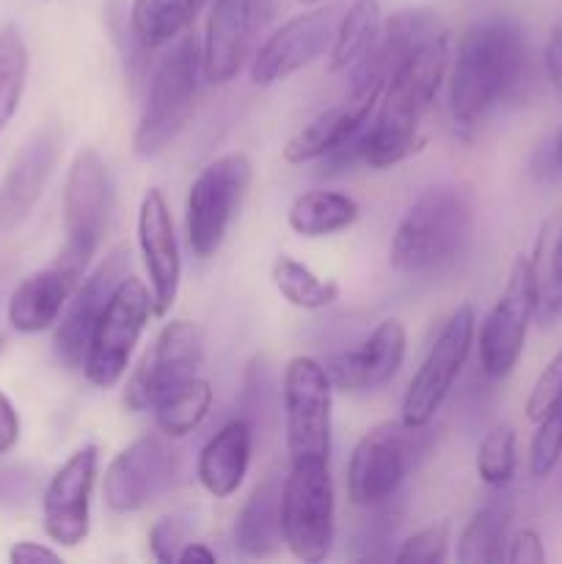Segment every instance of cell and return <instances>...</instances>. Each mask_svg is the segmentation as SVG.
Here are the masks:
<instances>
[{
	"label": "cell",
	"instance_id": "obj_1",
	"mask_svg": "<svg viewBox=\"0 0 562 564\" xmlns=\"http://www.w3.org/2000/svg\"><path fill=\"white\" fill-rule=\"evenodd\" d=\"M450 33L424 44L386 80L378 116L358 141V158L369 169L386 171L422 152L428 135L424 121L450 69Z\"/></svg>",
	"mask_w": 562,
	"mask_h": 564
},
{
	"label": "cell",
	"instance_id": "obj_2",
	"mask_svg": "<svg viewBox=\"0 0 562 564\" xmlns=\"http://www.w3.org/2000/svg\"><path fill=\"white\" fill-rule=\"evenodd\" d=\"M521 28L505 17L483 20L461 36L450 75L452 119L477 127L490 110L505 102L523 75Z\"/></svg>",
	"mask_w": 562,
	"mask_h": 564
},
{
	"label": "cell",
	"instance_id": "obj_3",
	"mask_svg": "<svg viewBox=\"0 0 562 564\" xmlns=\"http://www.w3.org/2000/svg\"><path fill=\"white\" fill-rule=\"evenodd\" d=\"M474 235V198L463 185H433L408 207L389 246L400 275H430L450 268Z\"/></svg>",
	"mask_w": 562,
	"mask_h": 564
},
{
	"label": "cell",
	"instance_id": "obj_4",
	"mask_svg": "<svg viewBox=\"0 0 562 564\" xmlns=\"http://www.w3.org/2000/svg\"><path fill=\"white\" fill-rule=\"evenodd\" d=\"M202 77V44L191 33H182L152 75L147 105L132 135L136 154L154 158L185 130L196 113Z\"/></svg>",
	"mask_w": 562,
	"mask_h": 564
},
{
	"label": "cell",
	"instance_id": "obj_5",
	"mask_svg": "<svg viewBox=\"0 0 562 564\" xmlns=\"http://www.w3.org/2000/svg\"><path fill=\"white\" fill-rule=\"evenodd\" d=\"M433 446L428 427L406 422H380L353 449L347 463V496L356 507L386 505L400 490L411 468L424 460Z\"/></svg>",
	"mask_w": 562,
	"mask_h": 564
},
{
	"label": "cell",
	"instance_id": "obj_6",
	"mask_svg": "<svg viewBox=\"0 0 562 564\" xmlns=\"http://www.w3.org/2000/svg\"><path fill=\"white\" fill-rule=\"evenodd\" d=\"M253 165L246 154H220L202 169L187 191V242L198 259H209L224 246L226 231L246 198Z\"/></svg>",
	"mask_w": 562,
	"mask_h": 564
},
{
	"label": "cell",
	"instance_id": "obj_7",
	"mask_svg": "<svg viewBox=\"0 0 562 564\" xmlns=\"http://www.w3.org/2000/svg\"><path fill=\"white\" fill-rule=\"evenodd\" d=\"M110 215L108 165L97 149L75 154L64 185V248L55 262L86 273L88 262L102 242Z\"/></svg>",
	"mask_w": 562,
	"mask_h": 564
},
{
	"label": "cell",
	"instance_id": "obj_8",
	"mask_svg": "<svg viewBox=\"0 0 562 564\" xmlns=\"http://www.w3.org/2000/svg\"><path fill=\"white\" fill-rule=\"evenodd\" d=\"M149 314H154L149 286L136 275H125L110 295L99 323L94 325L91 341L83 358V375L88 383L97 389H110L125 378L132 350L149 323Z\"/></svg>",
	"mask_w": 562,
	"mask_h": 564
},
{
	"label": "cell",
	"instance_id": "obj_9",
	"mask_svg": "<svg viewBox=\"0 0 562 564\" xmlns=\"http://www.w3.org/2000/svg\"><path fill=\"white\" fill-rule=\"evenodd\" d=\"M281 532L290 554L323 562L334 545V482L328 463H290L281 494Z\"/></svg>",
	"mask_w": 562,
	"mask_h": 564
},
{
	"label": "cell",
	"instance_id": "obj_10",
	"mask_svg": "<svg viewBox=\"0 0 562 564\" xmlns=\"http://www.w3.org/2000/svg\"><path fill=\"white\" fill-rule=\"evenodd\" d=\"M284 430L290 463H328L331 378L312 356H295L284 369Z\"/></svg>",
	"mask_w": 562,
	"mask_h": 564
},
{
	"label": "cell",
	"instance_id": "obj_11",
	"mask_svg": "<svg viewBox=\"0 0 562 564\" xmlns=\"http://www.w3.org/2000/svg\"><path fill=\"white\" fill-rule=\"evenodd\" d=\"M204 361V334L191 319H171L141 356L127 378L125 408L130 413L152 411L163 397L196 378Z\"/></svg>",
	"mask_w": 562,
	"mask_h": 564
},
{
	"label": "cell",
	"instance_id": "obj_12",
	"mask_svg": "<svg viewBox=\"0 0 562 564\" xmlns=\"http://www.w3.org/2000/svg\"><path fill=\"white\" fill-rule=\"evenodd\" d=\"M474 345V308L468 303L457 306L446 325L441 328L439 339L433 341L424 356L422 367L413 375L406 397H402V422L408 427H428L450 397L463 364Z\"/></svg>",
	"mask_w": 562,
	"mask_h": 564
},
{
	"label": "cell",
	"instance_id": "obj_13",
	"mask_svg": "<svg viewBox=\"0 0 562 564\" xmlns=\"http://www.w3.org/2000/svg\"><path fill=\"white\" fill-rule=\"evenodd\" d=\"M386 83H367L353 86L350 97L339 105L320 113L312 124L303 127L298 135L290 138L284 147V160L290 165L312 163V160H328L336 169L353 165L358 158V141L369 124L375 105L383 94Z\"/></svg>",
	"mask_w": 562,
	"mask_h": 564
},
{
	"label": "cell",
	"instance_id": "obj_14",
	"mask_svg": "<svg viewBox=\"0 0 562 564\" xmlns=\"http://www.w3.org/2000/svg\"><path fill=\"white\" fill-rule=\"evenodd\" d=\"M279 9L281 0H215L202 42L204 80L215 86L235 80Z\"/></svg>",
	"mask_w": 562,
	"mask_h": 564
},
{
	"label": "cell",
	"instance_id": "obj_15",
	"mask_svg": "<svg viewBox=\"0 0 562 564\" xmlns=\"http://www.w3.org/2000/svg\"><path fill=\"white\" fill-rule=\"evenodd\" d=\"M534 314H538V292H534L532 268L529 259L518 257L512 262L505 292L479 328V367L488 378L501 380L518 367Z\"/></svg>",
	"mask_w": 562,
	"mask_h": 564
},
{
	"label": "cell",
	"instance_id": "obj_16",
	"mask_svg": "<svg viewBox=\"0 0 562 564\" xmlns=\"http://www.w3.org/2000/svg\"><path fill=\"white\" fill-rule=\"evenodd\" d=\"M176 452L165 435H141L110 460L105 471V505L114 512H136L163 496L176 477Z\"/></svg>",
	"mask_w": 562,
	"mask_h": 564
},
{
	"label": "cell",
	"instance_id": "obj_17",
	"mask_svg": "<svg viewBox=\"0 0 562 564\" xmlns=\"http://www.w3.org/2000/svg\"><path fill=\"white\" fill-rule=\"evenodd\" d=\"M99 452L86 444L55 471L42 499L44 532L64 549L86 543L91 529V494L97 482Z\"/></svg>",
	"mask_w": 562,
	"mask_h": 564
},
{
	"label": "cell",
	"instance_id": "obj_18",
	"mask_svg": "<svg viewBox=\"0 0 562 564\" xmlns=\"http://www.w3.org/2000/svg\"><path fill=\"white\" fill-rule=\"evenodd\" d=\"M125 275H130V253L125 248H116L72 292L69 303L61 312L58 328H55V352H58L61 364L66 369H83V358H86L94 325L99 323L110 295H114V290Z\"/></svg>",
	"mask_w": 562,
	"mask_h": 564
},
{
	"label": "cell",
	"instance_id": "obj_19",
	"mask_svg": "<svg viewBox=\"0 0 562 564\" xmlns=\"http://www.w3.org/2000/svg\"><path fill=\"white\" fill-rule=\"evenodd\" d=\"M336 9H314L287 20L268 42L253 53L251 80L257 86H275L301 72L325 53L336 33Z\"/></svg>",
	"mask_w": 562,
	"mask_h": 564
},
{
	"label": "cell",
	"instance_id": "obj_20",
	"mask_svg": "<svg viewBox=\"0 0 562 564\" xmlns=\"http://www.w3.org/2000/svg\"><path fill=\"white\" fill-rule=\"evenodd\" d=\"M138 248L149 275L152 308L158 317L171 312L180 292L182 259L174 235V218L160 187H149L138 207Z\"/></svg>",
	"mask_w": 562,
	"mask_h": 564
},
{
	"label": "cell",
	"instance_id": "obj_21",
	"mask_svg": "<svg viewBox=\"0 0 562 564\" xmlns=\"http://www.w3.org/2000/svg\"><path fill=\"white\" fill-rule=\"evenodd\" d=\"M58 154L61 130L55 124H44L22 143L0 182V240L33 213L50 176H53Z\"/></svg>",
	"mask_w": 562,
	"mask_h": 564
},
{
	"label": "cell",
	"instance_id": "obj_22",
	"mask_svg": "<svg viewBox=\"0 0 562 564\" xmlns=\"http://www.w3.org/2000/svg\"><path fill=\"white\" fill-rule=\"evenodd\" d=\"M446 25L430 9H400L380 22V31L367 53L353 66V86L386 83L417 50L446 36Z\"/></svg>",
	"mask_w": 562,
	"mask_h": 564
},
{
	"label": "cell",
	"instance_id": "obj_23",
	"mask_svg": "<svg viewBox=\"0 0 562 564\" xmlns=\"http://www.w3.org/2000/svg\"><path fill=\"white\" fill-rule=\"evenodd\" d=\"M408 334L400 319H383L358 347L336 352L325 364L331 386L350 394L380 389L400 372L406 361Z\"/></svg>",
	"mask_w": 562,
	"mask_h": 564
},
{
	"label": "cell",
	"instance_id": "obj_24",
	"mask_svg": "<svg viewBox=\"0 0 562 564\" xmlns=\"http://www.w3.org/2000/svg\"><path fill=\"white\" fill-rule=\"evenodd\" d=\"M83 273L55 262L53 268L31 273L14 286L9 297V323L17 334H42L58 323Z\"/></svg>",
	"mask_w": 562,
	"mask_h": 564
},
{
	"label": "cell",
	"instance_id": "obj_25",
	"mask_svg": "<svg viewBox=\"0 0 562 564\" xmlns=\"http://www.w3.org/2000/svg\"><path fill=\"white\" fill-rule=\"evenodd\" d=\"M253 446V424L246 416L224 424L204 444L198 455V482L215 499H229L237 494L248 474Z\"/></svg>",
	"mask_w": 562,
	"mask_h": 564
},
{
	"label": "cell",
	"instance_id": "obj_26",
	"mask_svg": "<svg viewBox=\"0 0 562 564\" xmlns=\"http://www.w3.org/2000/svg\"><path fill=\"white\" fill-rule=\"evenodd\" d=\"M281 494H284V482H281L279 474H270L253 488V494L242 505L235 527V545L246 556L262 560V556L275 554L284 543Z\"/></svg>",
	"mask_w": 562,
	"mask_h": 564
},
{
	"label": "cell",
	"instance_id": "obj_27",
	"mask_svg": "<svg viewBox=\"0 0 562 564\" xmlns=\"http://www.w3.org/2000/svg\"><path fill=\"white\" fill-rule=\"evenodd\" d=\"M534 292H538V314L543 325L562 317V204L543 220L529 257Z\"/></svg>",
	"mask_w": 562,
	"mask_h": 564
},
{
	"label": "cell",
	"instance_id": "obj_28",
	"mask_svg": "<svg viewBox=\"0 0 562 564\" xmlns=\"http://www.w3.org/2000/svg\"><path fill=\"white\" fill-rule=\"evenodd\" d=\"M358 220V204L339 191L301 193L287 209V224L295 235L317 240L350 229Z\"/></svg>",
	"mask_w": 562,
	"mask_h": 564
},
{
	"label": "cell",
	"instance_id": "obj_29",
	"mask_svg": "<svg viewBox=\"0 0 562 564\" xmlns=\"http://www.w3.org/2000/svg\"><path fill=\"white\" fill-rule=\"evenodd\" d=\"M207 0H132L130 28L141 47L154 50L176 42Z\"/></svg>",
	"mask_w": 562,
	"mask_h": 564
},
{
	"label": "cell",
	"instance_id": "obj_30",
	"mask_svg": "<svg viewBox=\"0 0 562 564\" xmlns=\"http://www.w3.org/2000/svg\"><path fill=\"white\" fill-rule=\"evenodd\" d=\"M510 499L494 496L485 501L457 540V562L463 564H499L505 560L507 527H510Z\"/></svg>",
	"mask_w": 562,
	"mask_h": 564
},
{
	"label": "cell",
	"instance_id": "obj_31",
	"mask_svg": "<svg viewBox=\"0 0 562 564\" xmlns=\"http://www.w3.org/2000/svg\"><path fill=\"white\" fill-rule=\"evenodd\" d=\"M380 3L378 0H353L342 20L336 22L334 42L328 53V72H345L356 66L375 42L380 31Z\"/></svg>",
	"mask_w": 562,
	"mask_h": 564
},
{
	"label": "cell",
	"instance_id": "obj_32",
	"mask_svg": "<svg viewBox=\"0 0 562 564\" xmlns=\"http://www.w3.org/2000/svg\"><path fill=\"white\" fill-rule=\"evenodd\" d=\"M209 408H213V386L204 378H193L163 397L152 411L165 438H185L207 419Z\"/></svg>",
	"mask_w": 562,
	"mask_h": 564
},
{
	"label": "cell",
	"instance_id": "obj_33",
	"mask_svg": "<svg viewBox=\"0 0 562 564\" xmlns=\"http://www.w3.org/2000/svg\"><path fill=\"white\" fill-rule=\"evenodd\" d=\"M275 290L281 292L287 303L303 312H320L339 301V284L328 279H320L312 268L292 257H279L270 270Z\"/></svg>",
	"mask_w": 562,
	"mask_h": 564
},
{
	"label": "cell",
	"instance_id": "obj_34",
	"mask_svg": "<svg viewBox=\"0 0 562 564\" xmlns=\"http://www.w3.org/2000/svg\"><path fill=\"white\" fill-rule=\"evenodd\" d=\"M28 83V47L20 28L6 22L0 28V132L20 110Z\"/></svg>",
	"mask_w": 562,
	"mask_h": 564
},
{
	"label": "cell",
	"instance_id": "obj_35",
	"mask_svg": "<svg viewBox=\"0 0 562 564\" xmlns=\"http://www.w3.org/2000/svg\"><path fill=\"white\" fill-rule=\"evenodd\" d=\"M518 468L516 430L510 424H499L483 438L477 452V474L488 488L501 490L512 482Z\"/></svg>",
	"mask_w": 562,
	"mask_h": 564
},
{
	"label": "cell",
	"instance_id": "obj_36",
	"mask_svg": "<svg viewBox=\"0 0 562 564\" xmlns=\"http://www.w3.org/2000/svg\"><path fill=\"white\" fill-rule=\"evenodd\" d=\"M562 460V405L545 413L538 422V433H534L532 446H529V471L532 477L543 479L549 477Z\"/></svg>",
	"mask_w": 562,
	"mask_h": 564
},
{
	"label": "cell",
	"instance_id": "obj_37",
	"mask_svg": "<svg viewBox=\"0 0 562 564\" xmlns=\"http://www.w3.org/2000/svg\"><path fill=\"white\" fill-rule=\"evenodd\" d=\"M450 549V523L439 521L419 529L408 540H402L400 551L395 554L397 564H441Z\"/></svg>",
	"mask_w": 562,
	"mask_h": 564
},
{
	"label": "cell",
	"instance_id": "obj_38",
	"mask_svg": "<svg viewBox=\"0 0 562 564\" xmlns=\"http://www.w3.org/2000/svg\"><path fill=\"white\" fill-rule=\"evenodd\" d=\"M562 405V347L554 352L540 378L534 380L532 391L527 397V419L529 422H540L549 411Z\"/></svg>",
	"mask_w": 562,
	"mask_h": 564
},
{
	"label": "cell",
	"instance_id": "obj_39",
	"mask_svg": "<svg viewBox=\"0 0 562 564\" xmlns=\"http://www.w3.org/2000/svg\"><path fill=\"white\" fill-rule=\"evenodd\" d=\"M39 477L25 466H0V505L22 507L36 496Z\"/></svg>",
	"mask_w": 562,
	"mask_h": 564
},
{
	"label": "cell",
	"instance_id": "obj_40",
	"mask_svg": "<svg viewBox=\"0 0 562 564\" xmlns=\"http://www.w3.org/2000/svg\"><path fill=\"white\" fill-rule=\"evenodd\" d=\"M182 540H185V527L176 518H163L149 529V551L158 562H176L182 545H185Z\"/></svg>",
	"mask_w": 562,
	"mask_h": 564
},
{
	"label": "cell",
	"instance_id": "obj_41",
	"mask_svg": "<svg viewBox=\"0 0 562 564\" xmlns=\"http://www.w3.org/2000/svg\"><path fill=\"white\" fill-rule=\"evenodd\" d=\"M505 560L510 564H545V545L538 529H518Z\"/></svg>",
	"mask_w": 562,
	"mask_h": 564
},
{
	"label": "cell",
	"instance_id": "obj_42",
	"mask_svg": "<svg viewBox=\"0 0 562 564\" xmlns=\"http://www.w3.org/2000/svg\"><path fill=\"white\" fill-rule=\"evenodd\" d=\"M545 77L556 97L562 99V22H556L545 42Z\"/></svg>",
	"mask_w": 562,
	"mask_h": 564
},
{
	"label": "cell",
	"instance_id": "obj_43",
	"mask_svg": "<svg viewBox=\"0 0 562 564\" xmlns=\"http://www.w3.org/2000/svg\"><path fill=\"white\" fill-rule=\"evenodd\" d=\"M20 441V416L9 397L0 391V455L11 452Z\"/></svg>",
	"mask_w": 562,
	"mask_h": 564
},
{
	"label": "cell",
	"instance_id": "obj_44",
	"mask_svg": "<svg viewBox=\"0 0 562 564\" xmlns=\"http://www.w3.org/2000/svg\"><path fill=\"white\" fill-rule=\"evenodd\" d=\"M9 562L14 564H31V562H61V554H55L47 545L31 543V540H22L14 549L9 551Z\"/></svg>",
	"mask_w": 562,
	"mask_h": 564
},
{
	"label": "cell",
	"instance_id": "obj_45",
	"mask_svg": "<svg viewBox=\"0 0 562 564\" xmlns=\"http://www.w3.org/2000/svg\"><path fill=\"white\" fill-rule=\"evenodd\" d=\"M176 562L187 564V562H204V564H213L215 562V551H209L204 543H185L182 545L180 556Z\"/></svg>",
	"mask_w": 562,
	"mask_h": 564
},
{
	"label": "cell",
	"instance_id": "obj_46",
	"mask_svg": "<svg viewBox=\"0 0 562 564\" xmlns=\"http://www.w3.org/2000/svg\"><path fill=\"white\" fill-rule=\"evenodd\" d=\"M554 163L562 169V130H560V135H556V141H554Z\"/></svg>",
	"mask_w": 562,
	"mask_h": 564
},
{
	"label": "cell",
	"instance_id": "obj_47",
	"mask_svg": "<svg viewBox=\"0 0 562 564\" xmlns=\"http://www.w3.org/2000/svg\"><path fill=\"white\" fill-rule=\"evenodd\" d=\"M298 3H303V6H317V3H323V0H298Z\"/></svg>",
	"mask_w": 562,
	"mask_h": 564
},
{
	"label": "cell",
	"instance_id": "obj_48",
	"mask_svg": "<svg viewBox=\"0 0 562 564\" xmlns=\"http://www.w3.org/2000/svg\"><path fill=\"white\" fill-rule=\"evenodd\" d=\"M3 281H6V273H3V270H0V292H3Z\"/></svg>",
	"mask_w": 562,
	"mask_h": 564
},
{
	"label": "cell",
	"instance_id": "obj_49",
	"mask_svg": "<svg viewBox=\"0 0 562 564\" xmlns=\"http://www.w3.org/2000/svg\"><path fill=\"white\" fill-rule=\"evenodd\" d=\"M3 347H6V339H3V336H0V352H3Z\"/></svg>",
	"mask_w": 562,
	"mask_h": 564
}]
</instances>
